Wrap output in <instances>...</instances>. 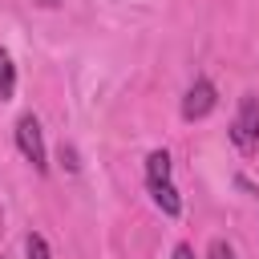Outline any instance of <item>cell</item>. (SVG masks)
<instances>
[{
	"mask_svg": "<svg viewBox=\"0 0 259 259\" xmlns=\"http://www.w3.org/2000/svg\"><path fill=\"white\" fill-rule=\"evenodd\" d=\"M206 259H235V251H231V243H227V239H210Z\"/></svg>",
	"mask_w": 259,
	"mask_h": 259,
	"instance_id": "cell-6",
	"label": "cell"
},
{
	"mask_svg": "<svg viewBox=\"0 0 259 259\" xmlns=\"http://www.w3.org/2000/svg\"><path fill=\"white\" fill-rule=\"evenodd\" d=\"M174 259H194V251H190L186 243H178V247H174Z\"/></svg>",
	"mask_w": 259,
	"mask_h": 259,
	"instance_id": "cell-7",
	"label": "cell"
},
{
	"mask_svg": "<svg viewBox=\"0 0 259 259\" xmlns=\"http://www.w3.org/2000/svg\"><path fill=\"white\" fill-rule=\"evenodd\" d=\"M231 142H235L243 154H251V150L259 146V97H255V93H243L239 113H235V121H231Z\"/></svg>",
	"mask_w": 259,
	"mask_h": 259,
	"instance_id": "cell-1",
	"label": "cell"
},
{
	"mask_svg": "<svg viewBox=\"0 0 259 259\" xmlns=\"http://www.w3.org/2000/svg\"><path fill=\"white\" fill-rule=\"evenodd\" d=\"M16 93V65L8 57V49H0V101H8Z\"/></svg>",
	"mask_w": 259,
	"mask_h": 259,
	"instance_id": "cell-4",
	"label": "cell"
},
{
	"mask_svg": "<svg viewBox=\"0 0 259 259\" xmlns=\"http://www.w3.org/2000/svg\"><path fill=\"white\" fill-rule=\"evenodd\" d=\"M16 150L24 154V162H32L36 174L49 170V154H45V138H40V121H36L32 113H24V117L16 121Z\"/></svg>",
	"mask_w": 259,
	"mask_h": 259,
	"instance_id": "cell-2",
	"label": "cell"
},
{
	"mask_svg": "<svg viewBox=\"0 0 259 259\" xmlns=\"http://www.w3.org/2000/svg\"><path fill=\"white\" fill-rule=\"evenodd\" d=\"M214 85L206 81V77H198L190 89H186V97H182V117L186 121H198V117H206L210 109H214Z\"/></svg>",
	"mask_w": 259,
	"mask_h": 259,
	"instance_id": "cell-3",
	"label": "cell"
},
{
	"mask_svg": "<svg viewBox=\"0 0 259 259\" xmlns=\"http://www.w3.org/2000/svg\"><path fill=\"white\" fill-rule=\"evenodd\" d=\"M24 251H28V259H53V251H49V243H45V235H28L24 239Z\"/></svg>",
	"mask_w": 259,
	"mask_h": 259,
	"instance_id": "cell-5",
	"label": "cell"
}]
</instances>
